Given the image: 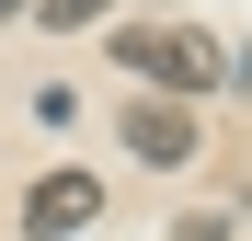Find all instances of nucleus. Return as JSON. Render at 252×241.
Returning <instances> with one entry per match:
<instances>
[{
	"mask_svg": "<svg viewBox=\"0 0 252 241\" xmlns=\"http://www.w3.org/2000/svg\"><path fill=\"white\" fill-rule=\"evenodd\" d=\"M103 58H126L149 92H172V103H195V92H218V80H229V46H218V34H195V23H126Z\"/></svg>",
	"mask_w": 252,
	"mask_h": 241,
	"instance_id": "nucleus-1",
	"label": "nucleus"
},
{
	"mask_svg": "<svg viewBox=\"0 0 252 241\" xmlns=\"http://www.w3.org/2000/svg\"><path fill=\"white\" fill-rule=\"evenodd\" d=\"M126 149H138L149 172H184V161L206 149V127H195V103H172V92H138V103H126Z\"/></svg>",
	"mask_w": 252,
	"mask_h": 241,
	"instance_id": "nucleus-2",
	"label": "nucleus"
},
{
	"mask_svg": "<svg viewBox=\"0 0 252 241\" xmlns=\"http://www.w3.org/2000/svg\"><path fill=\"white\" fill-rule=\"evenodd\" d=\"M92 218H103V172H80V161H69V172H46V184L23 195V241H80Z\"/></svg>",
	"mask_w": 252,
	"mask_h": 241,
	"instance_id": "nucleus-3",
	"label": "nucleus"
},
{
	"mask_svg": "<svg viewBox=\"0 0 252 241\" xmlns=\"http://www.w3.org/2000/svg\"><path fill=\"white\" fill-rule=\"evenodd\" d=\"M115 12V0H34V23H46V34H80V23H103Z\"/></svg>",
	"mask_w": 252,
	"mask_h": 241,
	"instance_id": "nucleus-4",
	"label": "nucleus"
},
{
	"mask_svg": "<svg viewBox=\"0 0 252 241\" xmlns=\"http://www.w3.org/2000/svg\"><path fill=\"white\" fill-rule=\"evenodd\" d=\"M172 241H229V218H218V207H195V218H172Z\"/></svg>",
	"mask_w": 252,
	"mask_h": 241,
	"instance_id": "nucleus-5",
	"label": "nucleus"
},
{
	"mask_svg": "<svg viewBox=\"0 0 252 241\" xmlns=\"http://www.w3.org/2000/svg\"><path fill=\"white\" fill-rule=\"evenodd\" d=\"M12 12H34V0H0V23H12Z\"/></svg>",
	"mask_w": 252,
	"mask_h": 241,
	"instance_id": "nucleus-6",
	"label": "nucleus"
}]
</instances>
